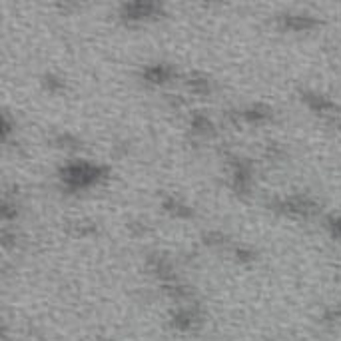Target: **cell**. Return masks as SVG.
<instances>
[{"label": "cell", "mask_w": 341, "mask_h": 341, "mask_svg": "<svg viewBox=\"0 0 341 341\" xmlns=\"http://www.w3.org/2000/svg\"><path fill=\"white\" fill-rule=\"evenodd\" d=\"M96 168L88 166V164H80V166H70V168H66L64 172V180L66 182H70L74 186H86L90 184L94 178H96Z\"/></svg>", "instance_id": "1"}, {"label": "cell", "mask_w": 341, "mask_h": 341, "mask_svg": "<svg viewBox=\"0 0 341 341\" xmlns=\"http://www.w3.org/2000/svg\"><path fill=\"white\" fill-rule=\"evenodd\" d=\"M154 10H156L154 4H142V2L126 6V14H130V18H144V16H150Z\"/></svg>", "instance_id": "2"}, {"label": "cell", "mask_w": 341, "mask_h": 341, "mask_svg": "<svg viewBox=\"0 0 341 341\" xmlns=\"http://www.w3.org/2000/svg\"><path fill=\"white\" fill-rule=\"evenodd\" d=\"M307 102L317 112H331L333 110V104L329 100H325L323 96H307Z\"/></svg>", "instance_id": "3"}, {"label": "cell", "mask_w": 341, "mask_h": 341, "mask_svg": "<svg viewBox=\"0 0 341 341\" xmlns=\"http://www.w3.org/2000/svg\"><path fill=\"white\" fill-rule=\"evenodd\" d=\"M286 24H288V26H292V28L301 30V28H309V26H313V20H311V18H307V16H290V18L286 20Z\"/></svg>", "instance_id": "4"}, {"label": "cell", "mask_w": 341, "mask_h": 341, "mask_svg": "<svg viewBox=\"0 0 341 341\" xmlns=\"http://www.w3.org/2000/svg\"><path fill=\"white\" fill-rule=\"evenodd\" d=\"M290 210H295V212H301V214H307L313 206L307 201V199H301V197H297V199H290Z\"/></svg>", "instance_id": "5"}, {"label": "cell", "mask_w": 341, "mask_h": 341, "mask_svg": "<svg viewBox=\"0 0 341 341\" xmlns=\"http://www.w3.org/2000/svg\"><path fill=\"white\" fill-rule=\"evenodd\" d=\"M150 78H152L154 82H160V80L166 78V70H164V68H154V70L150 72Z\"/></svg>", "instance_id": "6"}, {"label": "cell", "mask_w": 341, "mask_h": 341, "mask_svg": "<svg viewBox=\"0 0 341 341\" xmlns=\"http://www.w3.org/2000/svg\"><path fill=\"white\" fill-rule=\"evenodd\" d=\"M329 226H331V232H333L335 236H339V238H341V220H331V222H329Z\"/></svg>", "instance_id": "7"}]
</instances>
